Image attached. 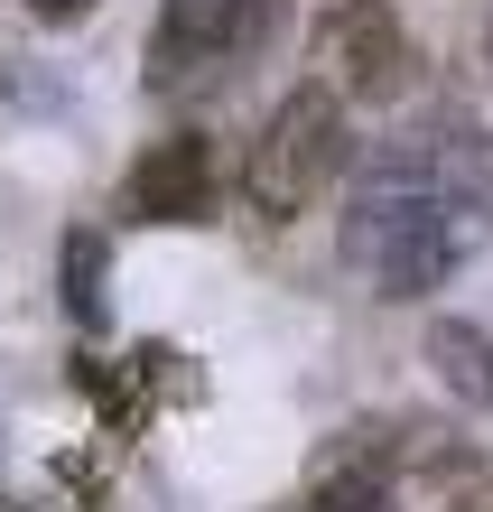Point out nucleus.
Wrapping results in <instances>:
<instances>
[{
    "mask_svg": "<svg viewBox=\"0 0 493 512\" xmlns=\"http://www.w3.org/2000/svg\"><path fill=\"white\" fill-rule=\"evenodd\" d=\"M493 224V149L466 122L400 131L363 159V187L345 205V261L382 298L438 289Z\"/></svg>",
    "mask_w": 493,
    "mask_h": 512,
    "instance_id": "1",
    "label": "nucleus"
},
{
    "mask_svg": "<svg viewBox=\"0 0 493 512\" xmlns=\"http://www.w3.org/2000/svg\"><path fill=\"white\" fill-rule=\"evenodd\" d=\"M354 168V131H345V103L326 84H298V94L261 122L252 159H242V205L261 224H298L335 177Z\"/></svg>",
    "mask_w": 493,
    "mask_h": 512,
    "instance_id": "2",
    "label": "nucleus"
},
{
    "mask_svg": "<svg viewBox=\"0 0 493 512\" xmlns=\"http://www.w3.org/2000/svg\"><path fill=\"white\" fill-rule=\"evenodd\" d=\"M410 28L391 0H335L317 19V84L335 103H400L410 94Z\"/></svg>",
    "mask_w": 493,
    "mask_h": 512,
    "instance_id": "3",
    "label": "nucleus"
},
{
    "mask_svg": "<svg viewBox=\"0 0 493 512\" xmlns=\"http://www.w3.org/2000/svg\"><path fill=\"white\" fill-rule=\"evenodd\" d=\"M280 28V0H159V38H149V84H187L224 56H252Z\"/></svg>",
    "mask_w": 493,
    "mask_h": 512,
    "instance_id": "4",
    "label": "nucleus"
},
{
    "mask_svg": "<svg viewBox=\"0 0 493 512\" xmlns=\"http://www.w3.org/2000/svg\"><path fill=\"white\" fill-rule=\"evenodd\" d=\"M205 196H214V159H205L196 131L159 140V149L131 168V215H140V224H196Z\"/></svg>",
    "mask_w": 493,
    "mask_h": 512,
    "instance_id": "5",
    "label": "nucleus"
},
{
    "mask_svg": "<svg viewBox=\"0 0 493 512\" xmlns=\"http://www.w3.org/2000/svg\"><path fill=\"white\" fill-rule=\"evenodd\" d=\"M428 364H438V382H447L466 410H493V326L438 317V326H428Z\"/></svg>",
    "mask_w": 493,
    "mask_h": 512,
    "instance_id": "6",
    "label": "nucleus"
},
{
    "mask_svg": "<svg viewBox=\"0 0 493 512\" xmlns=\"http://www.w3.org/2000/svg\"><path fill=\"white\" fill-rule=\"evenodd\" d=\"M66 308L84 326H103V233H75L66 243Z\"/></svg>",
    "mask_w": 493,
    "mask_h": 512,
    "instance_id": "7",
    "label": "nucleus"
},
{
    "mask_svg": "<svg viewBox=\"0 0 493 512\" xmlns=\"http://www.w3.org/2000/svg\"><path fill=\"white\" fill-rule=\"evenodd\" d=\"M298 512H391V494H382V475H345V466H326V475H317V494H307Z\"/></svg>",
    "mask_w": 493,
    "mask_h": 512,
    "instance_id": "8",
    "label": "nucleus"
},
{
    "mask_svg": "<svg viewBox=\"0 0 493 512\" xmlns=\"http://www.w3.org/2000/svg\"><path fill=\"white\" fill-rule=\"evenodd\" d=\"M28 10H38L47 28H75V19H94V10H103V0H28Z\"/></svg>",
    "mask_w": 493,
    "mask_h": 512,
    "instance_id": "9",
    "label": "nucleus"
},
{
    "mask_svg": "<svg viewBox=\"0 0 493 512\" xmlns=\"http://www.w3.org/2000/svg\"><path fill=\"white\" fill-rule=\"evenodd\" d=\"M484 66H493V19H484Z\"/></svg>",
    "mask_w": 493,
    "mask_h": 512,
    "instance_id": "10",
    "label": "nucleus"
}]
</instances>
